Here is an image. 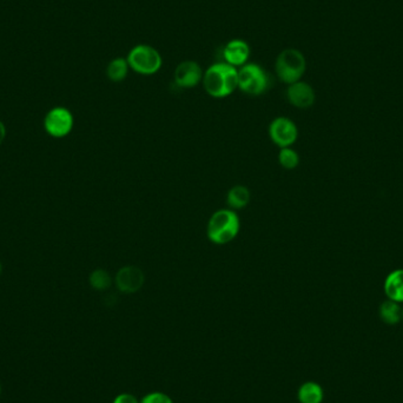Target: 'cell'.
<instances>
[{"label": "cell", "mask_w": 403, "mask_h": 403, "mask_svg": "<svg viewBox=\"0 0 403 403\" xmlns=\"http://www.w3.org/2000/svg\"><path fill=\"white\" fill-rule=\"evenodd\" d=\"M203 86L213 98H225L238 89V69L222 61L209 66L203 75Z\"/></svg>", "instance_id": "cell-1"}, {"label": "cell", "mask_w": 403, "mask_h": 403, "mask_svg": "<svg viewBox=\"0 0 403 403\" xmlns=\"http://www.w3.org/2000/svg\"><path fill=\"white\" fill-rule=\"evenodd\" d=\"M240 229V217L235 210H217L206 225V236L211 243L225 245L236 238Z\"/></svg>", "instance_id": "cell-2"}, {"label": "cell", "mask_w": 403, "mask_h": 403, "mask_svg": "<svg viewBox=\"0 0 403 403\" xmlns=\"http://www.w3.org/2000/svg\"><path fill=\"white\" fill-rule=\"evenodd\" d=\"M307 61L303 54L296 49H285L278 54L275 63V71L278 79L284 84L296 83L305 75Z\"/></svg>", "instance_id": "cell-3"}, {"label": "cell", "mask_w": 403, "mask_h": 403, "mask_svg": "<svg viewBox=\"0 0 403 403\" xmlns=\"http://www.w3.org/2000/svg\"><path fill=\"white\" fill-rule=\"evenodd\" d=\"M130 70L143 76H151L160 71L163 59L160 52L153 46L139 44L130 50L126 57Z\"/></svg>", "instance_id": "cell-4"}, {"label": "cell", "mask_w": 403, "mask_h": 403, "mask_svg": "<svg viewBox=\"0 0 403 403\" xmlns=\"http://www.w3.org/2000/svg\"><path fill=\"white\" fill-rule=\"evenodd\" d=\"M271 88V77L262 66L247 63L238 69V89L245 95L261 96Z\"/></svg>", "instance_id": "cell-5"}, {"label": "cell", "mask_w": 403, "mask_h": 403, "mask_svg": "<svg viewBox=\"0 0 403 403\" xmlns=\"http://www.w3.org/2000/svg\"><path fill=\"white\" fill-rule=\"evenodd\" d=\"M75 119L66 107H57L50 110L44 119V128L51 137L64 138L73 131Z\"/></svg>", "instance_id": "cell-6"}, {"label": "cell", "mask_w": 403, "mask_h": 403, "mask_svg": "<svg viewBox=\"0 0 403 403\" xmlns=\"http://www.w3.org/2000/svg\"><path fill=\"white\" fill-rule=\"evenodd\" d=\"M269 136L278 148H290L297 141L298 130L291 119L277 117L269 126Z\"/></svg>", "instance_id": "cell-7"}, {"label": "cell", "mask_w": 403, "mask_h": 403, "mask_svg": "<svg viewBox=\"0 0 403 403\" xmlns=\"http://www.w3.org/2000/svg\"><path fill=\"white\" fill-rule=\"evenodd\" d=\"M145 275L141 268L135 266H123L116 274L114 283L123 294H135L144 285Z\"/></svg>", "instance_id": "cell-8"}, {"label": "cell", "mask_w": 403, "mask_h": 403, "mask_svg": "<svg viewBox=\"0 0 403 403\" xmlns=\"http://www.w3.org/2000/svg\"><path fill=\"white\" fill-rule=\"evenodd\" d=\"M204 71L197 61H185L179 63L174 73L175 84L181 89L196 88L203 80Z\"/></svg>", "instance_id": "cell-9"}, {"label": "cell", "mask_w": 403, "mask_h": 403, "mask_svg": "<svg viewBox=\"0 0 403 403\" xmlns=\"http://www.w3.org/2000/svg\"><path fill=\"white\" fill-rule=\"evenodd\" d=\"M287 99L293 107L297 109H309L315 103V91L305 82H296V83L290 84L287 89Z\"/></svg>", "instance_id": "cell-10"}, {"label": "cell", "mask_w": 403, "mask_h": 403, "mask_svg": "<svg viewBox=\"0 0 403 403\" xmlns=\"http://www.w3.org/2000/svg\"><path fill=\"white\" fill-rule=\"evenodd\" d=\"M250 46L242 39H232L223 49V58L225 63L236 69L247 64L250 57Z\"/></svg>", "instance_id": "cell-11"}, {"label": "cell", "mask_w": 403, "mask_h": 403, "mask_svg": "<svg viewBox=\"0 0 403 403\" xmlns=\"http://www.w3.org/2000/svg\"><path fill=\"white\" fill-rule=\"evenodd\" d=\"M383 289L388 300L403 303V269H396L386 277Z\"/></svg>", "instance_id": "cell-12"}, {"label": "cell", "mask_w": 403, "mask_h": 403, "mask_svg": "<svg viewBox=\"0 0 403 403\" xmlns=\"http://www.w3.org/2000/svg\"><path fill=\"white\" fill-rule=\"evenodd\" d=\"M380 319L383 324L395 326L402 321V308L397 302L387 300L382 302L379 309Z\"/></svg>", "instance_id": "cell-13"}, {"label": "cell", "mask_w": 403, "mask_h": 403, "mask_svg": "<svg viewBox=\"0 0 403 403\" xmlns=\"http://www.w3.org/2000/svg\"><path fill=\"white\" fill-rule=\"evenodd\" d=\"M250 202V190L244 185H235L227 194V204L229 209H243Z\"/></svg>", "instance_id": "cell-14"}, {"label": "cell", "mask_w": 403, "mask_h": 403, "mask_svg": "<svg viewBox=\"0 0 403 403\" xmlns=\"http://www.w3.org/2000/svg\"><path fill=\"white\" fill-rule=\"evenodd\" d=\"M297 396L301 403H322L324 397V388L320 384L309 381L301 386Z\"/></svg>", "instance_id": "cell-15"}, {"label": "cell", "mask_w": 403, "mask_h": 403, "mask_svg": "<svg viewBox=\"0 0 403 403\" xmlns=\"http://www.w3.org/2000/svg\"><path fill=\"white\" fill-rule=\"evenodd\" d=\"M129 70V63L126 61V58H114L107 65V76L111 82L119 83V82H123L128 77Z\"/></svg>", "instance_id": "cell-16"}, {"label": "cell", "mask_w": 403, "mask_h": 403, "mask_svg": "<svg viewBox=\"0 0 403 403\" xmlns=\"http://www.w3.org/2000/svg\"><path fill=\"white\" fill-rule=\"evenodd\" d=\"M89 281H90V285L92 288L96 290L109 289L111 287V283H112V278H111L110 274L107 273V271L104 269H96L95 271H92L90 277H89Z\"/></svg>", "instance_id": "cell-17"}, {"label": "cell", "mask_w": 403, "mask_h": 403, "mask_svg": "<svg viewBox=\"0 0 403 403\" xmlns=\"http://www.w3.org/2000/svg\"><path fill=\"white\" fill-rule=\"evenodd\" d=\"M278 162L287 170H293L300 164L298 153L291 148H282L278 153Z\"/></svg>", "instance_id": "cell-18"}, {"label": "cell", "mask_w": 403, "mask_h": 403, "mask_svg": "<svg viewBox=\"0 0 403 403\" xmlns=\"http://www.w3.org/2000/svg\"><path fill=\"white\" fill-rule=\"evenodd\" d=\"M141 403H174L172 400L164 393H150L142 399Z\"/></svg>", "instance_id": "cell-19"}, {"label": "cell", "mask_w": 403, "mask_h": 403, "mask_svg": "<svg viewBox=\"0 0 403 403\" xmlns=\"http://www.w3.org/2000/svg\"><path fill=\"white\" fill-rule=\"evenodd\" d=\"M114 403H138V401L131 394H121L114 399Z\"/></svg>", "instance_id": "cell-20"}, {"label": "cell", "mask_w": 403, "mask_h": 403, "mask_svg": "<svg viewBox=\"0 0 403 403\" xmlns=\"http://www.w3.org/2000/svg\"><path fill=\"white\" fill-rule=\"evenodd\" d=\"M5 137H6V128L4 123L0 122V145L3 144Z\"/></svg>", "instance_id": "cell-21"}, {"label": "cell", "mask_w": 403, "mask_h": 403, "mask_svg": "<svg viewBox=\"0 0 403 403\" xmlns=\"http://www.w3.org/2000/svg\"><path fill=\"white\" fill-rule=\"evenodd\" d=\"M1 271H3V266H1V262H0V274H1Z\"/></svg>", "instance_id": "cell-22"}, {"label": "cell", "mask_w": 403, "mask_h": 403, "mask_svg": "<svg viewBox=\"0 0 403 403\" xmlns=\"http://www.w3.org/2000/svg\"><path fill=\"white\" fill-rule=\"evenodd\" d=\"M0 394H1V386H0Z\"/></svg>", "instance_id": "cell-23"}, {"label": "cell", "mask_w": 403, "mask_h": 403, "mask_svg": "<svg viewBox=\"0 0 403 403\" xmlns=\"http://www.w3.org/2000/svg\"><path fill=\"white\" fill-rule=\"evenodd\" d=\"M402 321H403V308H402Z\"/></svg>", "instance_id": "cell-24"}]
</instances>
